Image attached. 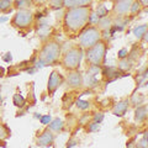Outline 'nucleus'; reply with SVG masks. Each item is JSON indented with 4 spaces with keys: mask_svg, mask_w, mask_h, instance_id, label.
<instances>
[{
    "mask_svg": "<svg viewBox=\"0 0 148 148\" xmlns=\"http://www.w3.org/2000/svg\"><path fill=\"white\" fill-rule=\"evenodd\" d=\"M91 12L90 5L68 9L63 18V30L67 36H75L80 34L90 22Z\"/></svg>",
    "mask_w": 148,
    "mask_h": 148,
    "instance_id": "1",
    "label": "nucleus"
},
{
    "mask_svg": "<svg viewBox=\"0 0 148 148\" xmlns=\"http://www.w3.org/2000/svg\"><path fill=\"white\" fill-rule=\"evenodd\" d=\"M92 3V0H64V8H79V6H88Z\"/></svg>",
    "mask_w": 148,
    "mask_h": 148,
    "instance_id": "13",
    "label": "nucleus"
},
{
    "mask_svg": "<svg viewBox=\"0 0 148 148\" xmlns=\"http://www.w3.org/2000/svg\"><path fill=\"white\" fill-rule=\"evenodd\" d=\"M12 103L17 108H24L25 106V98L21 94H15L12 98Z\"/></svg>",
    "mask_w": 148,
    "mask_h": 148,
    "instance_id": "23",
    "label": "nucleus"
},
{
    "mask_svg": "<svg viewBox=\"0 0 148 148\" xmlns=\"http://www.w3.org/2000/svg\"><path fill=\"white\" fill-rule=\"evenodd\" d=\"M132 3H133V0H119L114 6V12L117 16H126L130 12Z\"/></svg>",
    "mask_w": 148,
    "mask_h": 148,
    "instance_id": "10",
    "label": "nucleus"
},
{
    "mask_svg": "<svg viewBox=\"0 0 148 148\" xmlns=\"http://www.w3.org/2000/svg\"><path fill=\"white\" fill-rule=\"evenodd\" d=\"M132 66H133V61H132V59H130L128 57L120 59V62H119V69L121 72H128V71H131Z\"/></svg>",
    "mask_w": 148,
    "mask_h": 148,
    "instance_id": "15",
    "label": "nucleus"
},
{
    "mask_svg": "<svg viewBox=\"0 0 148 148\" xmlns=\"http://www.w3.org/2000/svg\"><path fill=\"white\" fill-rule=\"evenodd\" d=\"M40 119H41V123H43V125H48L51 122V116L49 115H46V116H42Z\"/></svg>",
    "mask_w": 148,
    "mask_h": 148,
    "instance_id": "33",
    "label": "nucleus"
},
{
    "mask_svg": "<svg viewBox=\"0 0 148 148\" xmlns=\"http://www.w3.org/2000/svg\"><path fill=\"white\" fill-rule=\"evenodd\" d=\"M63 83V77L62 74H59L57 71H53L52 73L49 74V78H48V84H47V90H48V94L49 95H53L57 89L62 85Z\"/></svg>",
    "mask_w": 148,
    "mask_h": 148,
    "instance_id": "7",
    "label": "nucleus"
},
{
    "mask_svg": "<svg viewBox=\"0 0 148 148\" xmlns=\"http://www.w3.org/2000/svg\"><path fill=\"white\" fill-rule=\"evenodd\" d=\"M96 84H98V80L94 78V75H90V74H88L85 80L83 79V85H85L86 88H94L96 86Z\"/></svg>",
    "mask_w": 148,
    "mask_h": 148,
    "instance_id": "21",
    "label": "nucleus"
},
{
    "mask_svg": "<svg viewBox=\"0 0 148 148\" xmlns=\"http://www.w3.org/2000/svg\"><path fill=\"white\" fill-rule=\"evenodd\" d=\"M130 104H131V101H130L128 99L121 100L120 103H117L116 105L114 106L112 114L115 115V116H119V117L123 116V115L127 112V110H128V108H130Z\"/></svg>",
    "mask_w": 148,
    "mask_h": 148,
    "instance_id": "11",
    "label": "nucleus"
},
{
    "mask_svg": "<svg viewBox=\"0 0 148 148\" xmlns=\"http://www.w3.org/2000/svg\"><path fill=\"white\" fill-rule=\"evenodd\" d=\"M96 25H99V27H98L99 30H108L111 27V25H112V20H111L109 16H104V17L98 18V24Z\"/></svg>",
    "mask_w": 148,
    "mask_h": 148,
    "instance_id": "16",
    "label": "nucleus"
},
{
    "mask_svg": "<svg viewBox=\"0 0 148 148\" xmlns=\"http://www.w3.org/2000/svg\"><path fill=\"white\" fill-rule=\"evenodd\" d=\"M147 105H140L135 111V121L137 123H142L146 121L147 119Z\"/></svg>",
    "mask_w": 148,
    "mask_h": 148,
    "instance_id": "12",
    "label": "nucleus"
},
{
    "mask_svg": "<svg viewBox=\"0 0 148 148\" xmlns=\"http://www.w3.org/2000/svg\"><path fill=\"white\" fill-rule=\"evenodd\" d=\"M147 34V25H141L133 29V35H135L138 40H142V37Z\"/></svg>",
    "mask_w": 148,
    "mask_h": 148,
    "instance_id": "19",
    "label": "nucleus"
},
{
    "mask_svg": "<svg viewBox=\"0 0 148 148\" xmlns=\"http://www.w3.org/2000/svg\"><path fill=\"white\" fill-rule=\"evenodd\" d=\"M32 1H34V4H36V5H43L48 0H32Z\"/></svg>",
    "mask_w": 148,
    "mask_h": 148,
    "instance_id": "34",
    "label": "nucleus"
},
{
    "mask_svg": "<svg viewBox=\"0 0 148 148\" xmlns=\"http://www.w3.org/2000/svg\"><path fill=\"white\" fill-rule=\"evenodd\" d=\"M92 120L100 123V122L104 120V114H101V112H96V114L94 115V117H92Z\"/></svg>",
    "mask_w": 148,
    "mask_h": 148,
    "instance_id": "31",
    "label": "nucleus"
},
{
    "mask_svg": "<svg viewBox=\"0 0 148 148\" xmlns=\"http://www.w3.org/2000/svg\"><path fill=\"white\" fill-rule=\"evenodd\" d=\"M140 1V4L143 6V8H147L148 6V0H138Z\"/></svg>",
    "mask_w": 148,
    "mask_h": 148,
    "instance_id": "35",
    "label": "nucleus"
},
{
    "mask_svg": "<svg viewBox=\"0 0 148 148\" xmlns=\"http://www.w3.org/2000/svg\"><path fill=\"white\" fill-rule=\"evenodd\" d=\"M53 142H54V133L49 128L45 130L36 140V143L38 147H51L53 146Z\"/></svg>",
    "mask_w": 148,
    "mask_h": 148,
    "instance_id": "9",
    "label": "nucleus"
},
{
    "mask_svg": "<svg viewBox=\"0 0 148 148\" xmlns=\"http://www.w3.org/2000/svg\"><path fill=\"white\" fill-rule=\"evenodd\" d=\"M77 106H78V109H80V110H86L90 108V104L88 103V101L79 100V101H77Z\"/></svg>",
    "mask_w": 148,
    "mask_h": 148,
    "instance_id": "27",
    "label": "nucleus"
},
{
    "mask_svg": "<svg viewBox=\"0 0 148 148\" xmlns=\"http://www.w3.org/2000/svg\"><path fill=\"white\" fill-rule=\"evenodd\" d=\"M48 125H49V130H51V131L59 132V131H62V130H63V122H62V120H59V119L53 120V121L49 122Z\"/></svg>",
    "mask_w": 148,
    "mask_h": 148,
    "instance_id": "17",
    "label": "nucleus"
},
{
    "mask_svg": "<svg viewBox=\"0 0 148 148\" xmlns=\"http://www.w3.org/2000/svg\"><path fill=\"white\" fill-rule=\"evenodd\" d=\"M12 1L11 0H0V11L3 12H9L12 8Z\"/></svg>",
    "mask_w": 148,
    "mask_h": 148,
    "instance_id": "20",
    "label": "nucleus"
},
{
    "mask_svg": "<svg viewBox=\"0 0 148 148\" xmlns=\"http://www.w3.org/2000/svg\"><path fill=\"white\" fill-rule=\"evenodd\" d=\"M4 73H5V69H4L3 67H0V78L4 77Z\"/></svg>",
    "mask_w": 148,
    "mask_h": 148,
    "instance_id": "37",
    "label": "nucleus"
},
{
    "mask_svg": "<svg viewBox=\"0 0 148 148\" xmlns=\"http://www.w3.org/2000/svg\"><path fill=\"white\" fill-rule=\"evenodd\" d=\"M106 53H108V45L105 41H99L90 48L85 49L86 61L90 66L103 67L106 61Z\"/></svg>",
    "mask_w": 148,
    "mask_h": 148,
    "instance_id": "3",
    "label": "nucleus"
},
{
    "mask_svg": "<svg viewBox=\"0 0 148 148\" xmlns=\"http://www.w3.org/2000/svg\"><path fill=\"white\" fill-rule=\"evenodd\" d=\"M114 1H115V3H116V1H119V0H114Z\"/></svg>",
    "mask_w": 148,
    "mask_h": 148,
    "instance_id": "38",
    "label": "nucleus"
},
{
    "mask_svg": "<svg viewBox=\"0 0 148 148\" xmlns=\"http://www.w3.org/2000/svg\"><path fill=\"white\" fill-rule=\"evenodd\" d=\"M101 40V30L95 26H90L83 32L79 37V46L83 49H88L91 46H94L96 42Z\"/></svg>",
    "mask_w": 148,
    "mask_h": 148,
    "instance_id": "6",
    "label": "nucleus"
},
{
    "mask_svg": "<svg viewBox=\"0 0 148 148\" xmlns=\"http://www.w3.org/2000/svg\"><path fill=\"white\" fill-rule=\"evenodd\" d=\"M138 147H142V148L148 147V143H147V132H145V136H143V138H142L140 142H138Z\"/></svg>",
    "mask_w": 148,
    "mask_h": 148,
    "instance_id": "30",
    "label": "nucleus"
},
{
    "mask_svg": "<svg viewBox=\"0 0 148 148\" xmlns=\"http://www.w3.org/2000/svg\"><path fill=\"white\" fill-rule=\"evenodd\" d=\"M4 61H5V62H10V61H11V56H10V53H8L6 57H4Z\"/></svg>",
    "mask_w": 148,
    "mask_h": 148,
    "instance_id": "36",
    "label": "nucleus"
},
{
    "mask_svg": "<svg viewBox=\"0 0 148 148\" xmlns=\"http://www.w3.org/2000/svg\"><path fill=\"white\" fill-rule=\"evenodd\" d=\"M104 77L108 79V82H112L115 79H117V78L120 77V72L117 71L116 68H114V67H110V68H105L104 69Z\"/></svg>",
    "mask_w": 148,
    "mask_h": 148,
    "instance_id": "14",
    "label": "nucleus"
},
{
    "mask_svg": "<svg viewBox=\"0 0 148 148\" xmlns=\"http://www.w3.org/2000/svg\"><path fill=\"white\" fill-rule=\"evenodd\" d=\"M34 5L32 0H15V8L17 9H29Z\"/></svg>",
    "mask_w": 148,
    "mask_h": 148,
    "instance_id": "18",
    "label": "nucleus"
},
{
    "mask_svg": "<svg viewBox=\"0 0 148 148\" xmlns=\"http://www.w3.org/2000/svg\"><path fill=\"white\" fill-rule=\"evenodd\" d=\"M49 8L52 10H59V9L64 8V0H48Z\"/></svg>",
    "mask_w": 148,
    "mask_h": 148,
    "instance_id": "22",
    "label": "nucleus"
},
{
    "mask_svg": "<svg viewBox=\"0 0 148 148\" xmlns=\"http://www.w3.org/2000/svg\"><path fill=\"white\" fill-rule=\"evenodd\" d=\"M100 72V67H95V66H90V69L88 71V74H90V75H96Z\"/></svg>",
    "mask_w": 148,
    "mask_h": 148,
    "instance_id": "29",
    "label": "nucleus"
},
{
    "mask_svg": "<svg viewBox=\"0 0 148 148\" xmlns=\"http://www.w3.org/2000/svg\"><path fill=\"white\" fill-rule=\"evenodd\" d=\"M35 16L29 9H18L11 18V25L18 30H27L34 24Z\"/></svg>",
    "mask_w": 148,
    "mask_h": 148,
    "instance_id": "5",
    "label": "nucleus"
},
{
    "mask_svg": "<svg viewBox=\"0 0 148 148\" xmlns=\"http://www.w3.org/2000/svg\"><path fill=\"white\" fill-rule=\"evenodd\" d=\"M96 16L99 18L100 17H104V16H108V9H106L104 5H100L98 8V12H96Z\"/></svg>",
    "mask_w": 148,
    "mask_h": 148,
    "instance_id": "26",
    "label": "nucleus"
},
{
    "mask_svg": "<svg viewBox=\"0 0 148 148\" xmlns=\"http://www.w3.org/2000/svg\"><path fill=\"white\" fill-rule=\"evenodd\" d=\"M83 75L77 71H71V73L67 77V84L71 89H80L83 86Z\"/></svg>",
    "mask_w": 148,
    "mask_h": 148,
    "instance_id": "8",
    "label": "nucleus"
},
{
    "mask_svg": "<svg viewBox=\"0 0 148 148\" xmlns=\"http://www.w3.org/2000/svg\"><path fill=\"white\" fill-rule=\"evenodd\" d=\"M10 137V130L5 125H0V141H4Z\"/></svg>",
    "mask_w": 148,
    "mask_h": 148,
    "instance_id": "24",
    "label": "nucleus"
},
{
    "mask_svg": "<svg viewBox=\"0 0 148 148\" xmlns=\"http://www.w3.org/2000/svg\"><path fill=\"white\" fill-rule=\"evenodd\" d=\"M89 132H95V131H99L100 130V123L96 122V121H92L91 123H89Z\"/></svg>",
    "mask_w": 148,
    "mask_h": 148,
    "instance_id": "28",
    "label": "nucleus"
},
{
    "mask_svg": "<svg viewBox=\"0 0 148 148\" xmlns=\"http://www.w3.org/2000/svg\"><path fill=\"white\" fill-rule=\"evenodd\" d=\"M40 61L46 66H54L62 56V47L56 40H48L40 49Z\"/></svg>",
    "mask_w": 148,
    "mask_h": 148,
    "instance_id": "2",
    "label": "nucleus"
},
{
    "mask_svg": "<svg viewBox=\"0 0 148 148\" xmlns=\"http://www.w3.org/2000/svg\"><path fill=\"white\" fill-rule=\"evenodd\" d=\"M127 54H128L127 49H126V48H122L121 51H119L117 57H119V59H122V58H126V57H127Z\"/></svg>",
    "mask_w": 148,
    "mask_h": 148,
    "instance_id": "32",
    "label": "nucleus"
},
{
    "mask_svg": "<svg viewBox=\"0 0 148 148\" xmlns=\"http://www.w3.org/2000/svg\"><path fill=\"white\" fill-rule=\"evenodd\" d=\"M83 56H84V49H83L80 46L72 47L71 49H68L67 52L62 56V59H61L62 67L69 72L77 71L80 66Z\"/></svg>",
    "mask_w": 148,
    "mask_h": 148,
    "instance_id": "4",
    "label": "nucleus"
},
{
    "mask_svg": "<svg viewBox=\"0 0 148 148\" xmlns=\"http://www.w3.org/2000/svg\"><path fill=\"white\" fill-rule=\"evenodd\" d=\"M141 10H142V5L140 4V1H138V0H133L131 9H130V12H131L132 15H137Z\"/></svg>",
    "mask_w": 148,
    "mask_h": 148,
    "instance_id": "25",
    "label": "nucleus"
}]
</instances>
